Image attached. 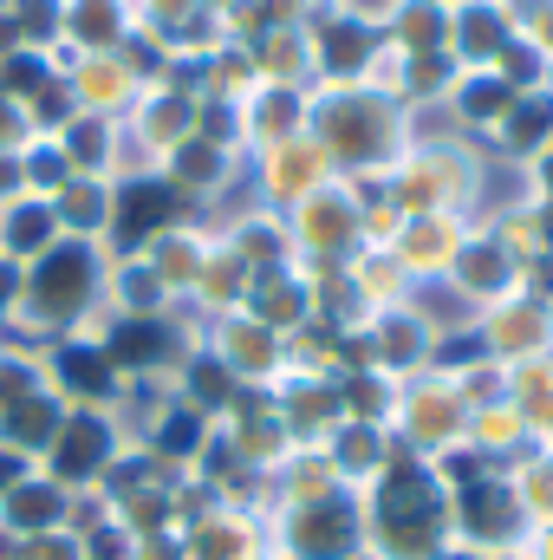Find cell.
Returning <instances> with one entry per match:
<instances>
[{"label":"cell","instance_id":"cell-1","mask_svg":"<svg viewBox=\"0 0 553 560\" xmlns=\"http://www.w3.org/2000/svg\"><path fill=\"white\" fill-rule=\"evenodd\" d=\"M156 209H163V196H150V189H143V196H131V235H143V222H150Z\"/></svg>","mask_w":553,"mask_h":560}]
</instances>
